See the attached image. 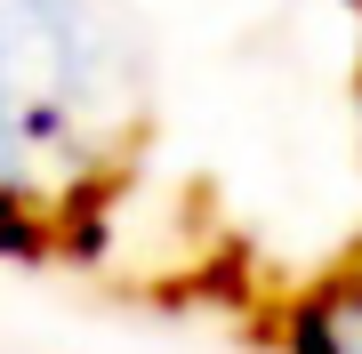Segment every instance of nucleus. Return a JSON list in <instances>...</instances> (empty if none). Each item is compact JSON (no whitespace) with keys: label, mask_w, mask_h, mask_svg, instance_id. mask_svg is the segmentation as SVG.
Returning <instances> with one entry per match:
<instances>
[{"label":"nucleus","mask_w":362,"mask_h":354,"mask_svg":"<svg viewBox=\"0 0 362 354\" xmlns=\"http://www.w3.org/2000/svg\"><path fill=\"white\" fill-rule=\"evenodd\" d=\"M137 105L121 0H0V185L65 194Z\"/></svg>","instance_id":"f257e3e1"},{"label":"nucleus","mask_w":362,"mask_h":354,"mask_svg":"<svg viewBox=\"0 0 362 354\" xmlns=\"http://www.w3.org/2000/svg\"><path fill=\"white\" fill-rule=\"evenodd\" d=\"M290 354H362V258L330 266L290 306Z\"/></svg>","instance_id":"f03ea898"}]
</instances>
